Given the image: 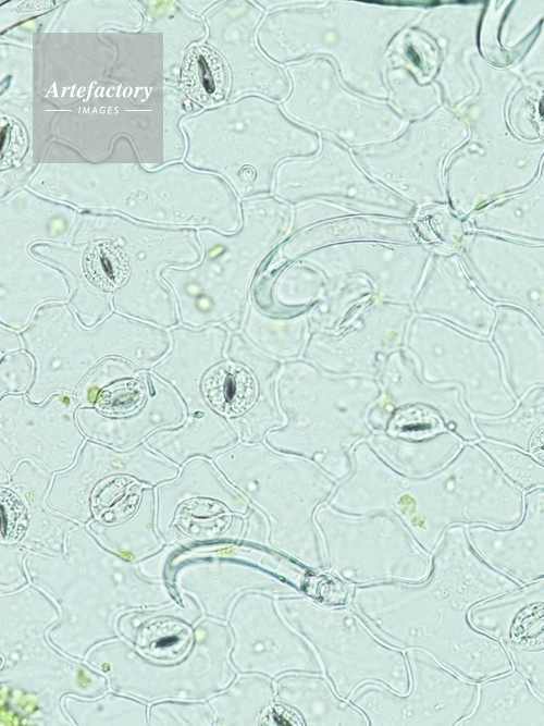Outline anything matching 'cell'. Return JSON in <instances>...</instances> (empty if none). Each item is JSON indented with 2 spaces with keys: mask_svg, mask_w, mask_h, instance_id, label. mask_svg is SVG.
Returning a JSON list of instances; mask_svg holds the SVG:
<instances>
[{
  "mask_svg": "<svg viewBox=\"0 0 544 726\" xmlns=\"http://www.w3.org/2000/svg\"><path fill=\"white\" fill-rule=\"evenodd\" d=\"M471 544L466 527L446 530L425 579L353 586L349 605L386 644L421 650L481 684L514 669L504 644L478 630L471 608L519 587Z\"/></svg>",
  "mask_w": 544,
  "mask_h": 726,
  "instance_id": "1",
  "label": "cell"
},
{
  "mask_svg": "<svg viewBox=\"0 0 544 726\" xmlns=\"http://www.w3.org/2000/svg\"><path fill=\"white\" fill-rule=\"evenodd\" d=\"M413 494L405 500V514L428 552L453 526L508 528L524 508L523 492L477 443L463 444L452 464Z\"/></svg>",
  "mask_w": 544,
  "mask_h": 726,
  "instance_id": "2",
  "label": "cell"
},
{
  "mask_svg": "<svg viewBox=\"0 0 544 726\" xmlns=\"http://www.w3.org/2000/svg\"><path fill=\"white\" fill-rule=\"evenodd\" d=\"M284 618L312 647L323 674L348 699L367 682L398 693L410 687L405 652L380 640L350 606H324L306 595L276 596Z\"/></svg>",
  "mask_w": 544,
  "mask_h": 726,
  "instance_id": "3",
  "label": "cell"
},
{
  "mask_svg": "<svg viewBox=\"0 0 544 726\" xmlns=\"http://www.w3.org/2000/svg\"><path fill=\"white\" fill-rule=\"evenodd\" d=\"M410 687L398 693L367 682L349 698L371 726H455L477 705L479 684L468 680L421 650L405 651Z\"/></svg>",
  "mask_w": 544,
  "mask_h": 726,
  "instance_id": "4",
  "label": "cell"
},
{
  "mask_svg": "<svg viewBox=\"0 0 544 726\" xmlns=\"http://www.w3.org/2000/svg\"><path fill=\"white\" fill-rule=\"evenodd\" d=\"M461 260L489 300L522 309L544 331V244L474 232L462 241Z\"/></svg>",
  "mask_w": 544,
  "mask_h": 726,
  "instance_id": "5",
  "label": "cell"
},
{
  "mask_svg": "<svg viewBox=\"0 0 544 726\" xmlns=\"http://www.w3.org/2000/svg\"><path fill=\"white\" fill-rule=\"evenodd\" d=\"M433 374L455 382L473 417L496 418L517 405L503 371L499 355L490 339L444 324H434Z\"/></svg>",
  "mask_w": 544,
  "mask_h": 726,
  "instance_id": "6",
  "label": "cell"
},
{
  "mask_svg": "<svg viewBox=\"0 0 544 726\" xmlns=\"http://www.w3.org/2000/svg\"><path fill=\"white\" fill-rule=\"evenodd\" d=\"M275 598L255 591L244 598L240 626L244 670L272 679L288 673L323 674L314 650L284 618Z\"/></svg>",
  "mask_w": 544,
  "mask_h": 726,
  "instance_id": "7",
  "label": "cell"
},
{
  "mask_svg": "<svg viewBox=\"0 0 544 726\" xmlns=\"http://www.w3.org/2000/svg\"><path fill=\"white\" fill-rule=\"evenodd\" d=\"M274 704L262 725L288 721L304 726H369L364 714L341 697L324 674H284L274 679Z\"/></svg>",
  "mask_w": 544,
  "mask_h": 726,
  "instance_id": "8",
  "label": "cell"
},
{
  "mask_svg": "<svg viewBox=\"0 0 544 726\" xmlns=\"http://www.w3.org/2000/svg\"><path fill=\"white\" fill-rule=\"evenodd\" d=\"M490 340L517 402L533 387L544 386V331L531 316L514 306L496 305Z\"/></svg>",
  "mask_w": 544,
  "mask_h": 726,
  "instance_id": "9",
  "label": "cell"
},
{
  "mask_svg": "<svg viewBox=\"0 0 544 726\" xmlns=\"http://www.w3.org/2000/svg\"><path fill=\"white\" fill-rule=\"evenodd\" d=\"M22 423L1 418V463L33 456L52 466V462L62 460L70 465L84 442V435L74 423L72 414L55 419L48 417L45 410L35 414Z\"/></svg>",
  "mask_w": 544,
  "mask_h": 726,
  "instance_id": "10",
  "label": "cell"
},
{
  "mask_svg": "<svg viewBox=\"0 0 544 726\" xmlns=\"http://www.w3.org/2000/svg\"><path fill=\"white\" fill-rule=\"evenodd\" d=\"M432 309L459 330L490 339L496 305L470 279L461 258L450 255L435 264Z\"/></svg>",
  "mask_w": 544,
  "mask_h": 726,
  "instance_id": "11",
  "label": "cell"
},
{
  "mask_svg": "<svg viewBox=\"0 0 544 726\" xmlns=\"http://www.w3.org/2000/svg\"><path fill=\"white\" fill-rule=\"evenodd\" d=\"M459 726H544V699L512 669L479 684L477 705Z\"/></svg>",
  "mask_w": 544,
  "mask_h": 726,
  "instance_id": "12",
  "label": "cell"
},
{
  "mask_svg": "<svg viewBox=\"0 0 544 726\" xmlns=\"http://www.w3.org/2000/svg\"><path fill=\"white\" fill-rule=\"evenodd\" d=\"M474 422L482 439L515 447L544 467V386L530 390L509 414Z\"/></svg>",
  "mask_w": 544,
  "mask_h": 726,
  "instance_id": "13",
  "label": "cell"
},
{
  "mask_svg": "<svg viewBox=\"0 0 544 726\" xmlns=\"http://www.w3.org/2000/svg\"><path fill=\"white\" fill-rule=\"evenodd\" d=\"M472 229L532 242H544V168L528 190L495 201L471 219Z\"/></svg>",
  "mask_w": 544,
  "mask_h": 726,
  "instance_id": "14",
  "label": "cell"
},
{
  "mask_svg": "<svg viewBox=\"0 0 544 726\" xmlns=\"http://www.w3.org/2000/svg\"><path fill=\"white\" fill-rule=\"evenodd\" d=\"M542 606L544 577L474 605L469 618L478 630L505 643L510 641L524 620Z\"/></svg>",
  "mask_w": 544,
  "mask_h": 726,
  "instance_id": "15",
  "label": "cell"
},
{
  "mask_svg": "<svg viewBox=\"0 0 544 726\" xmlns=\"http://www.w3.org/2000/svg\"><path fill=\"white\" fill-rule=\"evenodd\" d=\"M201 391L207 403L226 416L246 411L257 396V385L250 372L234 364L210 369L202 379Z\"/></svg>",
  "mask_w": 544,
  "mask_h": 726,
  "instance_id": "16",
  "label": "cell"
},
{
  "mask_svg": "<svg viewBox=\"0 0 544 726\" xmlns=\"http://www.w3.org/2000/svg\"><path fill=\"white\" fill-rule=\"evenodd\" d=\"M503 644L514 669L544 699V606L533 612L515 637Z\"/></svg>",
  "mask_w": 544,
  "mask_h": 726,
  "instance_id": "17",
  "label": "cell"
},
{
  "mask_svg": "<svg viewBox=\"0 0 544 726\" xmlns=\"http://www.w3.org/2000/svg\"><path fill=\"white\" fill-rule=\"evenodd\" d=\"M181 84L184 91L201 104L220 101L226 86L223 60L207 47L190 48L183 62Z\"/></svg>",
  "mask_w": 544,
  "mask_h": 726,
  "instance_id": "18",
  "label": "cell"
},
{
  "mask_svg": "<svg viewBox=\"0 0 544 726\" xmlns=\"http://www.w3.org/2000/svg\"><path fill=\"white\" fill-rule=\"evenodd\" d=\"M191 642L190 628L181 620L159 616L147 622L138 631L141 652L159 662L173 663L185 656Z\"/></svg>",
  "mask_w": 544,
  "mask_h": 726,
  "instance_id": "19",
  "label": "cell"
},
{
  "mask_svg": "<svg viewBox=\"0 0 544 726\" xmlns=\"http://www.w3.org/2000/svg\"><path fill=\"white\" fill-rule=\"evenodd\" d=\"M140 491V484L128 476L108 477L91 493V510L101 522H122L135 513Z\"/></svg>",
  "mask_w": 544,
  "mask_h": 726,
  "instance_id": "20",
  "label": "cell"
},
{
  "mask_svg": "<svg viewBox=\"0 0 544 726\" xmlns=\"http://www.w3.org/2000/svg\"><path fill=\"white\" fill-rule=\"evenodd\" d=\"M83 266L88 281L102 291L121 286L131 273L127 253L110 241L92 243L84 254Z\"/></svg>",
  "mask_w": 544,
  "mask_h": 726,
  "instance_id": "21",
  "label": "cell"
},
{
  "mask_svg": "<svg viewBox=\"0 0 544 726\" xmlns=\"http://www.w3.org/2000/svg\"><path fill=\"white\" fill-rule=\"evenodd\" d=\"M496 463L502 472L523 493L544 488V467L523 452L489 440L475 442Z\"/></svg>",
  "mask_w": 544,
  "mask_h": 726,
  "instance_id": "22",
  "label": "cell"
},
{
  "mask_svg": "<svg viewBox=\"0 0 544 726\" xmlns=\"http://www.w3.org/2000/svg\"><path fill=\"white\" fill-rule=\"evenodd\" d=\"M223 506L207 499H191L182 503L175 516L176 527L187 537L206 540L221 532Z\"/></svg>",
  "mask_w": 544,
  "mask_h": 726,
  "instance_id": "23",
  "label": "cell"
},
{
  "mask_svg": "<svg viewBox=\"0 0 544 726\" xmlns=\"http://www.w3.org/2000/svg\"><path fill=\"white\" fill-rule=\"evenodd\" d=\"M146 387L137 379H122L104 386L98 394L96 408L102 416L128 417L144 406Z\"/></svg>",
  "mask_w": 544,
  "mask_h": 726,
  "instance_id": "24",
  "label": "cell"
},
{
  "mask_svg": "<svg viewBox=\"0 0 544 726\" xmlns=\"http://www.w3.org/2000/svg\"><path fill=\"white\" fill-rule=\"evenodd\" d=\"M351 592V585L324 571H310L302 586V595L331 607L349 605Z\"/></svg>",
  "mask_w": 544,
  "mask_h": 726,
  "instance_id": "25",
  "label": "cell"
},
{
  "mask_svg": "<svg viewBox=\"0 0 544 726\" xmlns=\"http://www.w3.org/2000/svg\"><path fill=\"white\" fill-rule=\"evenodd\" d=\"M2 542L15 543L25 533L28 525L27 510L22 501L10 490L1 489Z\"/></svg>",
  "mask_w": 544,
  "mask_h": 726,
  "instance_id": "26",
  "label": "cell"
},
{
  "mask_svg": "<svg viewBox=\"0 0 544 726\" xmlns=\"http://www.w3.org/2000/svg\"><path fill=\"white\" fill-rule=\"evenodd\" d=\"M403 53L409 64L421 75L426 76L429 74L432 67V53H429L425 47L409 40L404 45Z\"/></svg>",
  "mask_w": 544,
  "mask_h": 726,
  "instance_id": "27",
  "label": "cell"
},
{
  "mask_svg": "<svg viewBox=\"0 0 544 726\" xmlns=\"http://www.w3.org/2000/svg\"><path fill=\"white\" fill-rule=\"evenodd\" d=\"M240 177L243 181H251L255 177V172L249 168H245L240 172Z\"/></svg>",
  "mask_w": 544,
  "mask_h": 726,
  "instance_id": "28",
  "label": "cell"
}]
</instances>
